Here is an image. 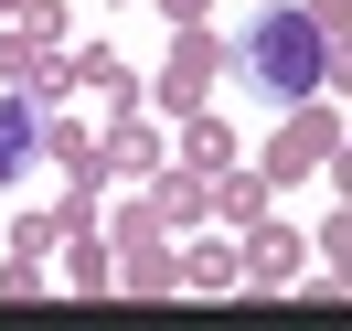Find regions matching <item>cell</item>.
Instances as JSON below:
<instances>
[{"mask_svg": "<svg viewBox=\"0 0 352 331\" xmlns=\"http://www.w3.org/2000/svg\"><path fill=\"white\" fill-rule=\"evenodd\" d=\"M32 160V96H0V171Z\"/></svg>", "mask_w": 352, "mask_h": 331, "instance_id": "cell-2", "label": "cell"}, {"mask_svg": "<svg viewBox=\"0 0 352 331\" xmlns=\"http://www.w3.org/2000/svg\"><path fill=\"white\" fill-rule=\"evenodd\" d=\"M245 65H256V86L309 96V86L331 75V43H320V22H309L299 0H278V11H256V22H245Z\"/></svg>", "mask_w": 352, "mask_h": 331, "instance_id": "cell-1", "label": "cell"}]
</instances>
